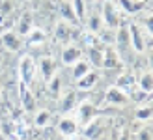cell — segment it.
<instances>
[{"instance_id":"cell-1","label":"cell","mask_w":153,"mask_h":140,"mask_svg":"<svg viewBox=\"0 0 153 140\" xmlns=\"http://www.w3.org/2000/svg\"><path fill=\"white\" fill-rule=\"evenodd\" d=\"M112 49L116 51V54H118V58H120L121 64H134V62H136V56H138V54L134 52L133 45H131L127 22H123V21L120 22V26L116 28V32H114Z\"/></svg>"},{"instance_id":"cell-27","label":"cell","mask_w":153,"mask_h":140,"mask_svg":"<svg viewBox=\"0 0 153 140\" xmlns=\"http://www.w3.org/2000/svg\"><path fill=\"white\" fill-rule=\"evenodd\" d=\"M71 6H73V11L76 15V19H79L80 26H82L84 21H86V15H88V4H86V0H71Z\"/></svg>"},{"instance_id":"cell-35","label":"cell","mask_w":153,"mask_h":140,"mask_svg":"<svg viewBox=\"0 0 153 140\" xmlns=\"http://www.w3.org/2000/svg\"><path fill=\"white\" fill-rule=\"evenodd\" d=\"M0 138H2V135H0Z\"/></svg>"},{"instance_id":"cell-18","label":"cell","mask_w":153,"mask_h":140,"mask_svg":"<svg viewBox=\"0 0 153 140\" xmlns=\"http://www.w3.org/2000/svg\"><path fill=\"white\" fill-rule=\"evenodd\" d=\"M82 49H84V52H86L88 64L91 67H95V69H101V64H103V49H105V47L91 45V47H82Z\"/></svg>"},{"instance_id":"cell-7","label":"cell","mask_w":153,"mask_h":140,"mask_svg":"<svg viewBox=\"0 0 153 140\" xmlns=\"http://www.w3.org/2000/svg\"><path fill=\"white\" fill-rule=\"evenodd\" d=\"M151 0H116V6L120 11H123L129 17H136L140 11L149 7Z\"/></svg>"},{"instance_id":"cell-20","label":"cell","mask_w":153,"mask_h":140,"mask_svg":"<svg viewBox=\"0 0 153 140\" xmlns=\"http://www.w3.org/2000/svg\"><path fill=\"white\" fill-rule=\"evenodd\" d=\"M114 86H118L120 90H123L125 93L134 88L136 86V75L133 71H123V73H120L116 77V80H114Z\"/></svg>"},{"instance_id":"cell-34","label":"cell","mask_w":153,"mask_h":140,"mask_svg":"<svg viewBox=\"0 0 153 140\" xmlns=\"http://www.w3.org/2000/svg\"><path fill=\"white\" fill-rule=\"evenodd\" d=\"M32 2H37V0H32Z\"/></svg>"},{"instance_id":"cell-19","label":"cell","mask_w":153,"mask_h":140,"mask_svg":"<svg viewBox=\"0 0 153 140\" xmlns=\"http://www.w3.org/2000/svg\"><path fill=\"white\" fill-rule=\"evenodd\" d=\"M97 80H99V73H95V71L90 69L86 75H82L79 80H75L76 82V90H79V92H90V90L95 88Z\"/></svg>"},{"instance_id":"cell-25","label":"cell","mask_w":153,"mask_h":140,"mask_svg":"<svg viewBox=\"0 0 153 140\" xmlns=\"http://www.w3.org/2000/svg\"><path fill=\"white\" fill-rule=\"evenodd\" d=\"M136 86H138L140 90L151 93L153 92V75H151V67L146 69V71H142L140 77H136Z\"/></svg>"},{"instance_id":"cell-15","label":"cell","mask_w":153,"mask_h":140,"mask_svg":"<svg viewBox=\"0 0 153 140\" xmlns=\"http://www.w3.org/2000/svg\"><path fill=\"white\" fill-rule=\"evenodd\" d=\"M56 10H58V15H60L62 21H67V22H71V25H80L75 11H73L71 0H56Z\"/></svg>"},{"instance_id":"cell-30","label":"cell","mask_w":153,"mask_h":140,"mask_svg":"<svg viewBox=\"0 0 153 140\" xmlns=\"http://www.w3.org/2000/svg\"><path fill=\"white\" fill-rule=\"evenodd\" d=\"M134 138H146V140H151V127H149V121H148V127H146V129H140L138 135H134Z\"/></svg>"},{"instance_id":"cell-12","label":"cell","mask_w":153,"mask_h":140,"mask_svg":"<svg viewBox=\"0 0 153 140\" xmlns=\"http://www.w3.org/2000/svg\"><path fill=\"white\" fill-rule=\"evenodd\" d=\"M76 114H79V118H76L79 125H86L90 120H94L95 116H99V108H97L95 103H91V101H82L79 105Z\"/></svg>"},{"instance_id":"cell-11","label":"cell","mask_w":153,"mask_h":140,"mask_svg":"<svg viewBox=\"0 0 153 140\" xmlns=\"http://www.w3.org/2000/svg\"><path fill=\"white\" fill-rule=\"evenodd\" d=\"M36 66H37V75L41 77L43 82H47L51 77L58 71L56 62L52 60V56H39V60L36 62Z\"/></svg>"},{"instance_id":"cell-5","label":"cell","mask_w":153,"mask_h":140,"mask_svg":"<svg viewBox=\"0 0 153 140\" xmlns=\"http://www.w3.org/2000/svg\"><path fill=\"white\" fill-rule=\"evenodd\" d=\"M17 93H19V105L22 108V112L34 114L37 110V101H36V95L32 93V90H30V86L19 82L17 84Z\"/></svg>"},{"instance_id":"cell-33","label":"cell","mask_w":153,"mask_h":140,"mask_svg":"<svg viewBox=\"0 0 153 140\" xmlns=\"http://www.w3.org/2000/svg\"><path fill=\"white\" fill-rule=\"evenodd\" d=\"M0 67H2V58H0Z\"/></svg>"},{"instance_id":"cell-23","label":"cell","mask_w":153,"mask_h":140,"mask_svg":"<svg viewBox=\"0 0 153 140\" xmlns=\"http://www.w3.org/2000/svg\"><path fill=\"white\" fill-rule=\"evenodd\" d=\"M25 39H26V45H30V47H37V45L47 43V34L43 32V28H36V26H34V28L25 36Z\"/></svg>"},{"instance_id":"cell-36","label":"cell","mask_w":153,"mask_h":140,"mask_svg":"<svg viewBox=\"0 0 153 140\" xmlns=\"http://www.w3.org/2000/svg\"><path fill=\"white\" fill-rule=\"evenodd\" d=\"M0 34H2V32H0Z\"/></svg>"},{"instance_id":"cell-14","label":"cell","mask_w":153,"mask_h":140,"mask_svg":"<svg viewBox=\"0 0 153 140\" xmlns=\"http://www.w3.org/2000/svg\"><path fill=\"white\" fill-rule=\"evenodd\" d=\"M105 99H106V103L112 105V106H125V105H129L127 93L123 90H120L118 86H110L108 90H106Z\"/></svg>"},{"instance_id":"cell-29","label":"cell","mask_w":153,"mask_h":140,"mask_svg":"<svg viewBox=\"0 0 153 140\" xmlns=\"http://www.w3.org/2000/svg\"><path fill=\"white\" fill-rule=\"evenodd\" d=\"M15 11V0H0V17H10Z\"/></svg>"},{"instance_id":"cell-17","label":"cell","mask_w":153,"mask_h":140,"mask_svg":"<svg viewBox=\"0 0 153 140\" xmlns=\"http://www.w3.org/2000/svg\"><path fill=\"white\" fill-rule=\"evenodd\" d=\"M32 28H34V13L32 11H22V15H19L17 22H15V32L21 37H25Z\"/></svg>"},{"instance_id":"cell-6","label":"cell","mask_w":153,"mask_h":140,"mask_svg":"<svg viewBox=\"0 0 153 140\" xmlns=\"http://www.w3.org/2000/svg\"><path fill=\"white\" fill-rule=\"evenodd\" d=\"M82 52H84L82 45H75V41L65 43L64 49H62V52H60V62H62V66L71 67L75 62H79L82 58Z\"/></svg>"},{"instance_id":"cell-10","label":"cell","mask_w":153,"mask_h":140,"mask_svg":"<svg viewBox=\"0 0 153 140\" xmlns=\"http://www.w3.org/2000/svg\"><path fill=\"white\" fill-rule=\"evenodd\" d=\"M105 133V118L95 116L86 125H82V138H99Z\"/></svg>"},{"instance_id":"cell-24","label":"cell","mask_w":153,"mask_h":140,"mask_svg":"<svg viewBox=\"0 0 153 140\" xmlns=\"http://www.w3.org/2000/svg\"><path fill=\"white\" fill-rule=\"evenodd\" d=\"M127 97H129V103H134V105H144V101L146 103H149L151 101V93L140 90L138 86H134L127 92Z\"/></svg>"},{"instance_id":"cell-13","label":"cell","mask_w":153,"mask_h":140,"mask_svg":"<svg viewBox=\"0 0 153 140\" xmlns=\"http://www.w3.org/2000/svg\"><path fill=\"white\" fill-rule=\"evenodd\" d=\"M76 103H79V90H67L58 99V110L62 114H67L76 108Z\"/></svg>"},{"instance_id":"cell-22","label":"cell","mask_w":153,"mask_h":140,"mask_svg":"<svg viewBox=\"0 0 153 140\" xmlns=\"http://www.w3.org/2000/svg\"><path fill=\"white\" fill-rule=\"evenodd\" d=\"M0 135L2 138H15V121L10 112L6 116H0Z\"/></svg>"},{"instance_id":"cell-26","label":"cell","mask_w":153,"mask_h":140,"mask_svg":"<svg viewBox=\"0 0 153 140\" xmlns=\"http://www.w3.org/2000/svg\"><path fill=\"white\" fill-rule=\"evenodd\" d=\"M71 67H73V71H71V80H73V82H75V80H79L82 75H86L90 69H91V66L88 64V60H86V58H80L79 62H75Z\"/></svg>"},{"instance_id":"cell-2","label":"cell","mask_w":153,"mask_h":140,"mask_svg":"<svg viewBox=\"0 0 153 140\" xmlns=\"http://www.w3.org/2000/svg\"><path fill=\"white\" fill-rule=\"evenodd\" d=\"M80 28H82L80 25H71V22L60 19L54 25V30H52V39H54L56 43H62V45L71 43L75 39H79V36L82 32Z\"/></svg>"},{"instance_id":"cell-28","label":"cell","mask_w":153,"mask_h":140,"mask_svg":"<svg viewBox=\"0 0 153 140\" xmlns=\"http://www.w3.org/2000/svg\"><path fill=\"white\" fill-rule=\"evenodd\" d=\"M151 116H153V108H151L149 103H146V106H144V105L138 106L134 118H136V121H140V123H148V121H151Z\"/></svg>"},{"instance_id":"cell-4","label":"cell","mask_w":153,"mask_h":140,"mask_svg":"<svg viewBox=\"0 0 153 140\" xmlns=\"http://www.w3.org/2000/svg\"><path fill=\"white\" fill-rule=\"evenodd\" d=\"M101 19H103V26L106 28H112V30H116L120 26V22H121V13L118 10V6L112 2V0H103L101 2Z\"/></svg>"},{"instance_id":"cell-21","label":"cell","mask_w":153,"mask_h":140,"mask_svg":"<svg viewBox=\"0 0 153 140\" xmlns=\"http://www.w3.org/2000/svg\"><path fill=\"white\" fill-rule=\"evenodd\" d=\"M52 123V112L49 110V108H39L37 106V110L34 112V127H47Z\"/></svg>"},{"instance_id":"cell-31","label":"cell","mask_w":153,"mask_h":140,"mask_svg":"<svg viewBox=\"0 0 153 140\" xmlns=\"http://www.w3.org/2000/svg\"><path fill=\"white\" fill-rule=\"evenodd\" d=\"M17 4H25V2H28V0H15Z\"/></svg>"},{"instance_id":"cell-16","label":"cell","mask_w":153,"mask_h":140,"mask_svg":"<svg viewBox=\"0 0 153 140\" xmlns=\"http://www.w3.org/2000/svg\"><path fill=\"white\" fill-rule=\"evenodd\" d=\"M120 58L116 51L112 49V45H106L103 49V64H101V69L103 71H112V69H118L120 67Z\"/></svg>"},{"instance_id":"cell-9","label":"cell","mask_w":153,"mask_h":140,"mask_svg":"<svg viewBox=\"0 0 153 140\" xmlns=\"http://www.w3.org/2000/svg\"><path fill=\"white\" fill-rule=\"evenodd\" d=\"M56 133L62 138H75L76 133H79V121L75 118L64 116V118H60L58 123H56Z\"/></svg>"},{"instance_id":"cell-8","label":"cell","mask_w":153,"mask_h":140,"mask_svg":"<svg viewBox=\"0 0 153 140\" xmlns=\"http://www.w3.org/2000/svg\"><path fill=\"white\" fill-rule=\"evenodd\" d=\"M0 43H2V47L6 51H10V52H19V51H22V45H25L22 37L11 28L4 30V32L0 34Z\"/></svg>"},{"instance_id":"cell-3","label":"cell","mask_w":153,"mask_h":140,"mask_svg":"<svg viewBox=\"0 0 153 140\" xmlns=\"http://www.w3.org/2000/svg\"><path fill=\"white\" fill-rule=\"evenodd\" d=\"M19 82L26 84V86H32V82L37 75V66H36V60L32 54H25L21 56V62H19Z\"/></svg>"},{"instance_id":"cell-32","label":"cell","mask_w":153,"mask_h":140,"mask_svg":"<svg viewBox=\"0 0 153 140\" xmlns=\"http://www.w3.org/2000/svg\"><path fill=\"white\" fill-rule=\"evenodd\" d=\"M0 95H2V82H0Z\"/></svg>"}]
</instances>
